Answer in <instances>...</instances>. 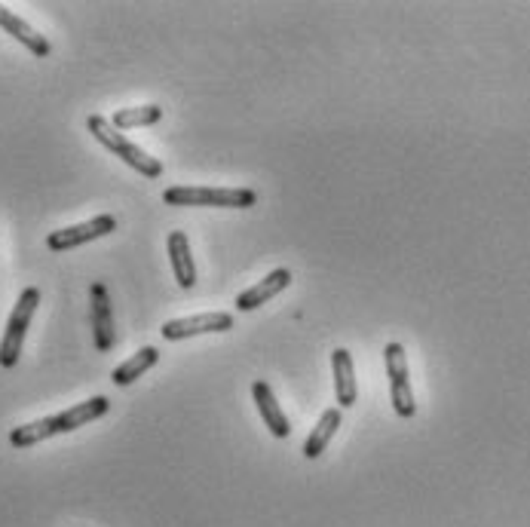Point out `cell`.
I'll use <instances>...</instances> for the list:
<instances>
[{
    "label": "cell",
    "instance_id": "1",
    "mask_svg": "<svg viewBox=\"0 0 530 527\" xmlns=\"http://www.w3.org/2000/svg\"><path fill=\"white\" fill-rule=\"evenodd\" d=\"M111 402L105 396H92L68 411H59L53 417H40V420H31V423H22L16 426L13 433H10V445L25 451V448H34L46 439H53V436H62V433H74V429L92 423V420H99L102 414H108Z\"/></svg>",
    "mask_w": 530,
    "mask_h": 527
},
{
    "label": "cell",
    "instance_id": "2",
    "mask_svg": "<svg viewBox=\"0 0 530 527\" xmlns=\"http://www.w3.org/2000/svg\"><path fill=\"white\" fill-rule=\"evenodd\" d=\"M86 129L92 132V138L105 145L114 157H120L129 169L141 172L144 178H160L163 175V163L157 157H151L144 148H138L135 141H129L120 129H114V123L102 114H89L86 117Z\"/></svg>",
    "mask_w": 530,
    "mask_h": 527
},
{
    "label": "cell",
    "instance_id": "3",
    "mask_svg": "<svg viewBox=\"0 0 530 527\" xmlns=\"http://www.w3.org/2000/svg\"><path fill=\"white\" fill-rule=\"evenodd\" d=\"M163 203L169 206H203V209H252L258 194L249 187H166Z\"/></svg>",
    "mask_w": 530,
    "mask_h": 527
},
{
    "label": "cell",
    "instance_id": "4",
    "mask_svg": "<svg viewBox=\"0 0 530 527\" xmlns=\"http://www.w3.org/2000/svg\"><path fill=\"white\" fill-rule=\"evenodd\" d=\"M37 304H40V289L28 285V289L19 295L10 319H7V331H4V341H0V368H16L19 356H22V344H25V334H28V325L37 313Z\"/></svg>",
    "mask_w": 530,
    "mask_h": 527
},
{
    "label": "cell",
    "instance_id": "5",
    "mask_svg": "<svg viewBox=\"0 0 530 527\" xmlns=\"http://www.w3.org/2000/svg\"><path fill=\"white\" fill-rule=\"evenodd\" d=\"M383 359H387V377H390V399L399 417H414L417 402L411 393V380H408V356L402 344H387L383 347Z\"/></svg>",
    "mask_w": 530,
    "mask_h": 527
},
{
    "label": "cell",
    "instance_id": "6",
    "mask_svg": "<svg viewBox=\"0 0 530 527\" xmlns=\"http://www.w3.org/2000/svg\"><path fill=\"white\" fill-rule=\"evenodd\" d=\"M117 230V218L114 215H95L83 224H74V227H62V230H53L46 236V246L53 252H68V249H77L83 243H92V239H102L108 233Z\"/></svg>",
    "mask_w": 530,
    "mask_h": 527
},
{
    "label": "cell",
    "instance_id": "7",
    "mask_svg": "<svg viewBox=\"0 0 530 527\" xmlns=\"http://www.w3.org/2000/svg\"><path fill=\"white\" fill-rule=\"evenodd\" d=\"M230 328H233V316L215 310V313L169 319V322H163L160 334L166 341H187V338H197V334H218V331H230Z\"/></svg>",
    "mask_w": 530,
    "mask_h": 527
},
{
    "label": "cell",
    "instance_id": "8",
    "mask_svg": "<svg viewBox=\"0 0 530 527\" xmlns=\"http://www.w3.org/2000/svg\"><path fill=\"white\" fill-rule=\"evenodd\" d=\"M89 298H92V334H95V350L108 353L117 341L114 331V307L108 298V285L105 282H92L89 285Z\"/></svg>",
    "mask_w": 530,
    "mask_h": 527
},
{
    "label": "cell",
    "instance_id": "9",
    "mask_svg": "<svg viewBox=\"0 0 530 527\" xmlns=\"http://www.w3.org/2000/svg\"><path fill=\"white\" fill-rule=\"evenodd\" d=\"M288 285H292V270L276 267V270L267 273L261 282H255L252 289H246V292L236 295V310H258L261 304H267V301H273L276 295H282Z\"/></svg>",
    "mask_w": 530,
    "mask_h": 527
},
{
    "label": "cell",
    "instance_id": "10",
    "mask_svg": "<svg viewBox=\"0 0 530 527\" xmlns=\"http://www.w3.org/2000/svg\"><path fill=\"white\" fill-rule=\"evenodd\" d=\"M331 371H334V396H337V408H353L359 399V383H356V368H353V356L350 350L337 347L331 353Z\"/></svg>",
    "mask_w": 530,
    "mask_h": 527
},
{
    "label": "cell",
    "instance_id": "11",
    "mask_svg": "<svg viewBox=\"0 0 530 527\" xmlns=\"http://www.w3.org/2000/svg\"><path fill=\"white\" fill-rule=\"evenodd\" d=\"M252 399H255V405H258L267 429H270L276 439H288V436H292V423H288L285 411L279 408V402H276V396H273L267 380H255L252 383Z\"/></svg>",
    "mask_w": 530,
    "mask_h": 527
},
{
    "label": "cell",
    "instance_id": "12",
    "mask_svg": "<svg viewBox=\"0 0 530 527\" xmlns=\"http://www.w3.org/2000/svg\"><path fill=\"white\" fill-rule=\"evenodd\" d=\"M0 28H4L10 37H16L22 46H25V50H31L37 59H46V56H50L53 53V46H50V40H46L40 31H34L25 19H19L13 10H7L4 4H0Z\"/></svg>",
    "mask_w": 530,
    "mask_h": 527
},
{
    "label": "cell",
    "instance_id": "13",
    "mask_svg": "<svg viewBox=\"0 0 530 527\" xmlns=\"http://www.w3.org/2000/svg\"><path fill=\"white\" fill-rule=\"evenodd\" d=\"M169 261H172V273L181 289H194L197 285V267H194V255H190V243L184 230H172L169 233Z\"/></svg>",
    "mask_w": 530,
    "mask_h": 527
},
{
    "label": "cell",
    "instance_id": "14",
    "mask_svg": "<svg viewBox=\"0 0 530 527\" xmlns=\"http://www.w3.org/2000/svg\"><path fill=\"white\" fill-rule=\"evenodd\" d=\"M337 429H341V408H325L322 417H319V423L313 426V433L304 442V457L307 460L322 457V451L328 448V442L334 439Z\"/></svg>",
    "mask_w": 530,
    "mask_h": 527
},
{
    "label": "cell",
    "instance_id": "15",
    "mask_svg": "<svg viewBox=\"0 0 530 527\" xmlns=\"http://www.w3.org/2000/svg\"><path fill=\"white\" fill-rule=\"evenodd\" d=\"M157 362H160V350L157 347H141L135 356H129L123 365L114 368L111 380L117 383V387H129V383H135L144 371H151Z\"/></svg>",
    "mask_w": 530,
    "mask_h": 527
},
{
    "label": "cell",
    "instance_id": "16",
    "mask_svg": "<svg viewBox=\"0 0 530 527\" xmlns=\"http://www.w3.org/2000/svg\"><path fill=\"white\" fill-rule=\"evenodd\" d=\"M163 120V108L160 105H141V108H120L114 117H111V123H114V129H135V126H154V123H160Z\"/></svg>",
    "mask_w": 530,
    "mask_h": 527
}]
</instances>
